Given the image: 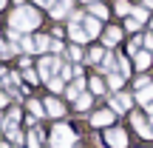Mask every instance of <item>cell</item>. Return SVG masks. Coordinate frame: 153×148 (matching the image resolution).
Returning a JSON list of instances; mask_svg holds the SVG:
<instances>
[{
	"label": "cell",
	"instance_id": "obj_31",
	"mask_svg": "<svg viewBox=\"0 0 153 148\" xmlns=\"http://www.w3.org/2000/svg\"><path fill=\"white\" fill-rule=\"evenodd\" d=\"M85 3H97V0H85Z\"/></svg>",
	"mask_w": 153,
	"mask_h": 148
},
{
	"label": "cell",
	"instance_id": "obj_5",
	"mask_svg": "<svg viewBox=\"0 0 153 148\" xmlns=\"http://www.w3.org/2000/svg\"><path fill=\"white\" fill-rule=\"evenodd\" d=\"M71 11V0H57V3H51V14L54 17H62Z\"/></svg>",
	"mask_w": 153,
	"mask_h": 148
},
{
	"label": "cell",
	"instance_id": "obj_9",
	"mask_svg": "<svg viewBox=\"0 0 153 148\" xmlns=\"http://www.w3.org/2000/svg\"><path fill=\"white\" fill-rule=\"evenodd\" d=\"M114 120V114H111V111H99V114H94V125H108V122Z\"/></svg>",
	"mask_w": 153,
	"mask_h": 148
},
{
	"label": "cell",
	"instance_id": "obj_15",
	"mask_svg": "<svg viewBox=\"0 0 153 148\" xmlns=\"http://www.w3.org/2000/svg\"><path fill=\"white\" fill-rule=\"evenodd\" d=\"M91 14H94V17H105V14H108V9H105L102 3H94V6H91Z\"/></svg>",
	"mask_w": 153,
	"mask_h": 148
},
{
	"label": "cell",
	"instance_id": "obj_11",
	"mask_svg": "<svg viewBox=\"0 0 153 148\" xmlns=\"http://www.w3.org/2000/svg\"><path fill=\"white\" fill-rule=\"evenodd\" d=\"M139 103H148L150 105V100H153V86H148V88H142V91H139Z\"/></svg>",
	"mask_w": 153,
	"mask_h": 148
},
{
	"label": "cell",
	"instance_id": "obj_20",
	"mask_svg": "<svg viewBox=\"0 0 153 148\" xmlns=\"http://www.w3.org/2000/svg\"><path fill=\"white\" fill-rule=\"evenodd\" d=\"M79 88H82V80H76L71 88H68V97H76V94H79Z\"/></svg>",
	"mask_w": 153,
	"mask_h": 148
},
{
	"label": "cell",
	"instance_id": "obj_30",
	"mask_svg": "<svg viewBox=\"0 0 153 148\" xmlns=\"http://www.w3.org/2000/svg\"><path fill=\"white\" fill-rule=\"evenodd\" d=\"M3 3H6V0H0V9H3Z\"/></svg>",
	"mask_w": 153,
	"mask_h": 148
},
{
	"label": "cell",
	"instance_id": "obj_7",
	"mask_svg": "<svg viewBox=\"0 0 153 148\" xmlns=\"http://www.w3.org/2000/svg\"><path fill=\"white\" fill-rule=\"evenodd\" d=\"M85 34H88V37H97V34H99V23H97V17H85Z\"/></svg>",
	"mask_w": 153,
	"mask_h": 148
},
{
	"label": "cell",
	"instance_id": "obj_3",
	"mask_svg": "<svg viewBox=\"0 0 153 148\" xmlns=\"http://www.w3.org/2000/svg\"><path fill=\"white\" fill-rule=\"evenodd\" d=\"M105 143H108L111 148H125V145H128V137H125V131L114 128V131H108V134H105Z\"/></svg>",
	"mask_w": 153,
	"mask_h": 148
},
{
	"label": "cell",
	"instance_id": "obj_26",
	"mask_svg": "<svg viewBox=\"0 0 153 148\" xmlns=\"http://www.w3.org/2000/svg\"><path fill=\"white\" fill-rule=\"evenodd\" d=\"M23 49H26V51H31V49H34V43H31L28 37H23Z\"/></svg>",
	"mask_w": 153,
	"mask_h": 148
},
{
	"label": "cell",
	"instance_id": "obj_21",
	"mask_svg": "<svg viewBox=\"0 0 153 148\" xmlns=\"http://www.w3.org/2000/svg\"><path fill=\"white\" fill-rule=\"evenodd\" d=\"M28 143H31V148H40V131H31V137H28Z\"/></svg>",
	"mask_w": 153,
	"mask_h": 148
},
{
	"label": "cell",
	"instance_id": "obj_17",
	"mask_svg": "<svg viewBox=\"0 0 153 148\" xmlns=\"http://www.w3.org/2000/svg\"><path fill=\"white\" fill-rule=\"evenodd\" d=\"M133 20H136V23L145 20V6H136V9H133Z\"/></svg>",
	"mask_w": 153,
	"mask_h": 148
},
{
	"label": "cell",
	"instance_id": "obj_29",
	"mask_svg": "<svg viewBox=\"0 0 153 148\" xmlns=\"http://www.w3.org/2000/svg\"><path fill=\"white\" fill-rule=\"evenodd\" d=\"M37 3H43V6H51V0H37Z\"/></svg>",
	"mask_w": 153,
	"mask_h": 148
},
{
	"label": "cell",
	"instance_id": "obj_28",
	"mask_svg": "<svg viewBox=\"0 0 153 148\" xmlns=\"http://www.w3.org/2000/svg\"><path fill=\"white\" fill-rule=\"evenodd\" d=\"M145 43H148V49H153V34H148V40H145Z\"/></svg>",
	"mask_w": 153,
	"mask_h": 148
},
{
	"label": "cell",
	"instance_id": "obj_14",
	"mask_svg": "<svg viewBox=\"0 0 153 148\" xmlns=\"http://www.w3.org/2000/svg\"><path fill=\"white\" fill-rule=\"evenodd\" d=\"M88 105H91V94H79V100H76V108H79V111H85Z\"/></svg>",
	"mask_w": 153,
	"mask_h": 148
},
{
	"label": "cell",
	"instance_id": "obj_12",
	"mask_svg": "<svg viewBox=\"0 0 153 148\" xmlns=\"http://www.w3.org/2000/svg\"><path fill=\"white\" fill-rule=\"evenodd\" d=\"M105 43H108V46L119 43V29H108V32H105Z\"/></svg>",
	"mask_w": 153,
	"mask_h": 148
},
{
	"label": "cell",
	"instance_id": "obj_24",
	"mask_svg": "<svg viewBox=\"0 0 153 148\" xmlns=\"http://www.w3.org/2000/svg\"><path fill=\"white\" fill-rule=\"evenodd\" d=\"M68 54H71V60H79V57H82V51L74 46V49H68Z\"/></svg>",
	"mask_w": 153,
	"mask_h": 148
},
{
	"label": "cell",
	"instance_id": "obj_27",
	"mask_svg": "<svg viewBox=\"0 0 153 148\" xmlns=\"http://www.w3.org/2000/svg\"><path fill=\"white\" fill-rule=\"evenodd\" d=\"M91 88L94 91H102V80H91Z\"/></svg>",
	"mask_w": 153,
	"mask_h": 148
},
{
	"label": "cell",
	"instance_id": "obj_4",
	"mask_svg": "<svg viewBox=\"0 0 153 148\" xmlns=\"http://www.w3.org/2000/svg\"><path fill=\"white\" fill-rule=\"evenodd\" d=\"M111 108H114V111L131 108V97H128V94H116V97H111Z\"/></svg>",
	"mask_w": 153,
	"mask_h": 148
},
{
	"label": "cell",
	"instance_id": "obj_1",
	"mask_svg": "<svg viewBox=\"0 0 153 148\" xmlns=\"http://www.w3.org/2000/svg\"><path fill=\"white\" fill-rule=\"evenodd\" d=\"M37 23H40V14L31 9V6H23V3H17V11L11 14V34H23V32H31V29H37Z\"/></svg>",
	"mask_w": 153,
	"mask_h": 148
},
{
	"label": "cell",
	"instance_id": "obj_32",
	"mask_svg": "<svg viewBox=\"0 0 153 148\" xmlns=\"http://www.w3.org/2000/svg\"><path fill=\"white\" fill-rule=\"evenodd\" d=\"M0 122H3V117H0Z\"/></svg>",
	"mask_w": 153,
	"mask_h": 148
},
{
	"label": "cell",
	"instance_id": "obj_33",
	"mask_svg": "<svg viewBox=\"0 0 153 148\" xmlns=\"http://www.w3.org/2000/svg\"><path fill=\"white\" fill-rule=\"evenodd\" d=\"M150 26H153V20H150Z\"/></svg>",
	"mask_w": 153,
	"mask_h": 148
},
{
	"label": "cell",
	"instance_id": "obj_8",
	"mask_svg": "<svg viewBox=\"0 0 153 148\" xmlns=\"http://www.w3.org/2000/svg\"><path fill=\"white\" fill-rule=\"evenodd\" d=\"M133 125L139 128V134H142V137H153V128H148V125H145V120H142L139 114H133Z\"/></svg>",
	"mask_w": 153,
	"mask_h": 148
},
{
	"label": "cell",
	"instance_id": "obj_19",
	"mask_svg": "<svg viewBox=\"0 0 153 148\" xmlns=\"http://www.w3.org/2000/svg\"><path fill=\"white\" fill-rule=\"evenodd\" d=\"M116 11H119V14H128V11H131V3H125V0H119V3H116Z\"/></svg>",
	"mask_w": 153,
	"mask_h": 148
},
{
	"label": "cell",
	"instance_id": "obj_22",
	"mask_svg": "<svg viewBox=\"0 0 153 148\" xmlns=\"http://www.w3.org/2000/svg\"><path fill=\"white\" fill-rule=\"evenodd\" d=\"M99 57H102V49H91V54H88V60H91V63H97Z\"/></svg>",
	"mask_w": 153,
	"mask_h": 148
},
{
	"label": "cell",
	"instance_id": "obj_6",
	"mask_svg": "<svg viewBox=\"0 0 153 148\" xmlns=\"http://www.w3.org/2000/svg\"><path fill=\"white\" fill-rule=\"evenodd\" d=\"M45 108H48V114H51V117H62V111H65V108H62V103H57L54 97L45 100Z\"/></svg>",
	"mask_w": 153,
	"mask_h": 148
},
{
	"label": "cell",
	"instance_id": "obj_34",
	"mask_svg": "<svg viewBox=\"0 0 153 148\" xmlns=\"http://www.w3.org/2000/svg\"><path fill=\"white\" fill-rule=\"evenodd\" d=\"M17 148H20V145H17Z\"/></svg>",
	"mask_w": 153,
	"mask_h": 148
},
{
	"label": "cell",
	"instance_id": "obj_16",
	"mask_svg": "<svg viewBox=\"0 0 153 148\" xmlns=\"http://www.w3.org/2000/svg\"><path fill=\"white\" fill-rule=\"evenodd\" d=\"M71 37L76 40V43H82V40H85V37H88V34H85V32H82V29H79V26H71Z\"/></svg>",
	"mask_w": 153,
	"mask_h": 148
},
{
	"label": "cell",
	"instance_id": "obj_23",
	"mask_svg": "<svg viewBox=\"0 0 153 148\" xmlns=\"http://www.w3.org/2000/svg\"><path fill=\"white\" fill-rule=\"evenodd\" d=\"M51 83V88H54V91H60V88H62V80H60V77H54V80H48Z\"/></svg>",
	"mask_w": 153,
	"mask_h": 148
},
{
	"label": "cell",
	"instance_id": "obj_10",
	"mask_svg": "<svg viewBox=\"0 0 153 148\" xmlns=\"http://www.w3.org/2000/svg\"><path fill=\"white\" fill-rule=\"evenodd\" d=\"M133 57H136V66H139V68L150 66V54H148V51H136V54H133Z\"/></svg>",
	"mask_w": 153,
	"mask_h": 148
},
{
	"label": "cell",
	"instance_id": "obj_2",
	"mask_svg": "<svg viewBox=\"0 0 153 148\" xmlns=\"http://www.w3.org/2000/svg\"><path fill=\"white\" fill-rule=\"evenodd\" d=\"M71 143H74V134L65 125H57L54 128V145L51 148H71Z\"/></svg>",
	"mask_w": 153,
	"mask_h": 148
},
{
	"label": "cell",
	"instance_id": "obj_25",
	"mask_svg": "<svg viewBox=\"0 0 153 148\" xmlns=\"http://www.w3.org/2000/svg\"><path fill=\"white\" fill-rule=\"evenodd\" d=\"M119 86H122V77L114 74V77H111V88H119Z\"/></svg>",
	"mask_w": 153,
	"mask_h": 148
},
{
	"label": "cell",
	"instance_id": "obj_13",
	"mask_svg": "<svg viewBox=\"0 0 153 148\" xmlns=\"http://www.w3.org/2000/svg\"><path fill=\"white\" fill-rule=\"evenodd\" d=\"M54 66H57L54 60H43V63H40V74H43V77H51L48 71H51V68H54Z\"/></svg>",
	"mask_w": 153,
	"mask_h": 148
},
{
	"label": "cell",
	"instance_id": "obj_18",
	"mask_svg": "<svg viewBox=\"0 0 153 148\" xmlns=\"http://www.w3.org/2000/svg\"><path fill=\"white\" fill-rule=\"evenodd\" d=\"M51 46H54V43H51L48 37H37V49H43V51H45V49H51Z\"/></svg>",
	"mask_w": 153,
	"mask_h": 148
}]
</instances>
